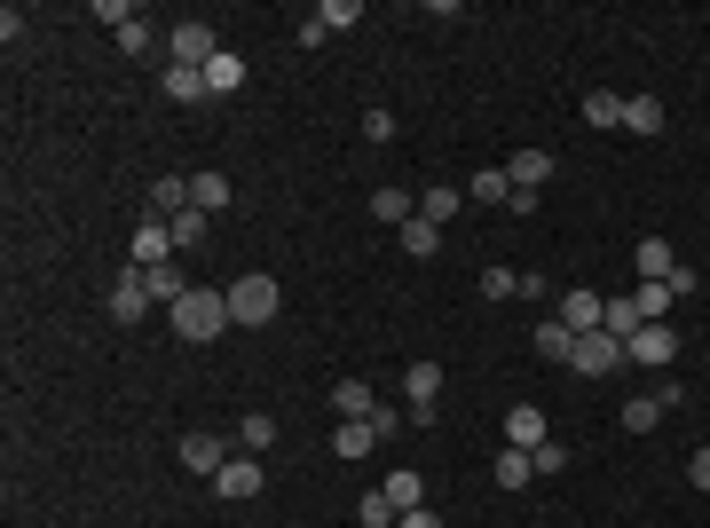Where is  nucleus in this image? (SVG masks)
<instances>
[{"label": "nucleus", "mask_w": 710, "mask_h": 528, "mask_svg": "<svg viewBox=\"0 0 710 528\" xmlns=\"http://www.w3.org/2000/svg\"><path fill=\"white\" fill-rule=\"evenodd\" d=\"M624 127L655 142V134H663V103H655V95H624Z\"/></svg>", "instance_id": "b1692460"}, {"label": "nucleus", "mask_w": 710, "mask_h": 528, "mask_svg": "<svg viewBox=\"0 0 710 528\" xmlns=\"http://www.w3.org/2000/svg\"><path fill=\"white\" fill-rule=\"evenodd\" d=\"M687 482H695V490H710V442H702V450L687 458Z\"/></svg>", "instance_id": "79ce46f5"}, {"label": "nucleus", "mask_w": 710, "mask_h": 528, "mask_svg": "<svg viewBox=\"0 0 710 528\" xmlns=\"http://www.w3.org/2000/svg\"><path fill=\"white\" fill-rule=\"evenodd\" d=\"M261 482H269V473H261V458H253V450H237V458H229V465L214 473V490H221L229 505H245V497H261Z\"/></svg>", "instance_id": "423d86ee"}, {"label": "nucleus", "mask_w": 710, "mask_h": 528, "mask_svg": "<svg viewBox=\"0 0 710 528\" xmlns=\"http://www.w3.org/2000/svg\"><path fill=\"white\" fill-rule=\"evenodd\" d=\"M679 403H687L679 387H655V395H632V403H624V426H632V435H655V426L671 418Z\"/></svg>", "instance_id": "6e6552de"}, {"label": "nucleus", "mask_w": 710, "mask_h": 528, "mask_svg": "<svg viewBox=\"0 0 710 528\" xmlns=\"http://www.w3.org/2000/svg\"><path fill=\"white\" fill-rule=\"evenodd\" d=\"M166 56L189 64V72H206V64L221 56V40H214V24H174V32H166Z\"/></svg>", "instance_id": "39448f33"}, {"label": "nucleus", "mask_w": 710, "mask_h": 528, "mask_svg": "<svg viewBox=\"0 0 710 528\" xmlns=\"http://www.w3.org/2000/svg\"><path fill=\"white\" fill-rule=\"evenodd\" d=\"M379 403H371V387L363 378H340V387H331V418H371Z\"/></svg>", "instance_id": "5701e85b"}, {"label": "nucleus", "mask_w": 710, "mask_h": 528, "mask_svg": "<svg viewBox=\"0 0 710 528\" xmlns=\"http://www.w3.org/2000/svg\"><path fill=\"white\" fill-rule=\"evenodd\" d=\"M166 95H174V103H198V95H206V72H189V64H166V79H159Z\"/></svg>", "instance_id": "cd10ccee"}, {"label": "nucleus", "mask_w": 710, "mask_h": 528, "mask_svg": "<svg viewBox=\"0 0 710 528\" xmlns=\"http://www.w3.org/2000/svg\"><path fill=\"white\" fill-rule=\"evenodd\" d=\"M521 293V268H482V300H513Z\"/></svg>", "instance_id": "e433bc0d"}, {"label": "nucleus", "mask_w": 710, "mask_h": 528, "mask_svg": "<svg viewBox=\"0 0 710 528\" xmlns=\"http://www.w3.org/2000/svg\"><path fill=\"white\" fill-rule=\"evenodd\" d=\"M269 442H276V418H269V410H253L245 426H237V450H253V458H261Z\"/></svg>", "instance_id": "473e14b6"}, {"label": "nucleus", "mask_w": 710, "mask_h": 528, "mask_svg": "<svg viewBox=\"0 0 710 528\" xmlns=\"http://www.w3.org/2000/svg\"><path fill=\"white\" fill-rule=\"evenodd\" d=\"M166 323H174V340L206 348V340H221V331H229V293H214V284H189V293L166 308Z\"/></svg>", "instance_id": "f257e3e1"}, {"label": "nucleus", "mask_w": 710, "mask_h": 528, "mask_svg": "<svg viewBox=\"0 0 710 528\" xmlns=\"http://www.w3.org/2000/svg\"><path fill=\"white\" fill-rule=\"evenodd\" d=\"M505 442L537 458V450L553 442V426H545V410H537V403H513V410H505Z\"/></svg>", "instance_id": "1a4fd4ad"}, {"label": "nucleus", "mask_w": 710, "mask_h": 528, "mask_svg": "<svg viewBox=\"0 0 710 528\" xmlns=\"http://www.w3.org/2000/svg\"><path fill=\"white\" fill-rule=\"evenodd\" d=\"M647 316H640V300L624 293V300H608V316H600V331H615V340H632V331H640Z\"/></svg>", "instance_id": "c85d7f7f"}, {"label": "nucleus", "mask_w": 710, "mask_h": 528, "mask_svg": "<svg viewBox=\"0 0 710 528\" xmlns=\"http://www.w3.org/2000/svg\"><path fill=\"white\" fill-rule=\"evenodd\" d=\"M568 458H577V450H568V442H560V435H553V442H545V450H537V473H560V465H568Z\"/></svg>", "instance_id": "ea45409f"}, {"label": "nucleus", "mask_w": 710, "mask_h": 528, "mask_svg": "<svg viewBox=\"0 0 710 528\" xmlns=\"http://www.w3.org/2000/svg\"><path fill=\"white\" fill-rule=\"evenodd\" d=\"M276 308H284L276 276H237V284H229V323H269Z\"/></svg>", "instance_id": "f03ea898"}, {"label": "nucleus", "mask_w": 710, "mask_h": 528, "mask_svg": "<svg viewBox=\"0 0 710 528\" xmlns=\"http://www.w3.org/2000/svg\"><path fill=\"white\" fill-rule=\"evenodd\" d=\"M418 213L435 221V229H443V221H458V189H426V198H418Z\"/></svg>", "instance_id": "72a5a7b5"}, {"label": "nucleus", "mask_w": 710, "mask_h": 528, "mask_svg": "<svg viewBox=\"0 0 710 528\" xmlns=\"http://www.w3.org/2000/svg\"><path fill=\"white\" fill-rule=\"evenodd\" d=\"M387 505H395V520L426 505V482H418V473H411V465H395V473H387Z\"/></svg>", "instance_id": "6ab92c4d"}, {"label": "nucleus", "mask_w": 710, "mask_h": 528, "mask_svg": "<svg viewBox=\"0 0 710 528\" xmlns=\"http://www.w3.org/2000/svg\"><path fill=\"white\" fill-rule=\"evenodd\" d=\"M142 284H151V300H166V308H174V300L189 293V276H182L174 261H166V268H142Z\"/></svg>", "instance_id": "c756f323"}, {"label": "nucleus", "mask_w": 710, "mask_h": 528, "mask_svg": "<svg viewBox=\"0 0 710 528\" xmlns=\"http://www.w3.org/2000/svg\"><path fill=\"white\" fill-rule=\"evenodd\" d=\"M166 229H174V253H189V245H198V237H206V213H198V206H189V213H174Z\"/></svg>", "instance_id": "f704fd0d"}, {"label": "nucleus", "mask_w": 710, "mask_h": 528, "mask_svg": "<svg viewBox=\"0 0 710 528\" xmlns=\"http://www.w3.org/2000/svg\"><path fill=\"white\" fill-rule=\"evenodd\" d=\"M151 206H159V213H189V182H182V174H159V182H151Z\"/></svg>", "instance_id": "7c9ffc66"}, {"label": "nucleus", "mask_w": 710, "mask_h": 528, "mask_svg": "<svg viewBox=\"0 0 710 528\" xmlns=\"http://www.w3.org/2000/svg\"><path fill=\"white\" fill-rule=\"evenodd\" d=\"M189 206H198V213H221V206H229V174H214V166L189 174Z\"/></svg>", "instance_id": "aec40b11"}, {"label": "nucleus", "mask_w": 710, "mask_h": 528, "mask_svg": "<svg viewBox=\"0 0 710 528\" xmlns=\"http://www.w3.org/2000/svg\"><path fill=\"white\" fill-rule=\"evenodd\" d=\"M600 316H608V300L592 293V284H577V293H560V323L577 331V340H585V331H600Z\"/></svg>", "instance_id": "9d476101"}, {"label": "nucleus", "mask_w": 710, "mask_h": 528, "mask_svg": "<svg viewBox=\"0 0 710 528\" xmlns=\"http://www.w3.org/2000/svg\"><path fill=\"white\" fill-rule=\"evenodd\" d=\"M624 363H647V371H671L679 363V331L671 323H640L624 340Z\"/></svg>", "instance_id": "7ed1b4c3"}, {"label": "nucleus", "mask_w": 710, "mask_h": 528, "mask_svg": "<svg viewBox=\"0 0 710 528\" xmlns=\"http://www.w3.org/2000/svg\"><path fill=\"white\" fill-rule=\"evenodd\" d=\"M363 142H395V111H363Z\"/></svg>", "instance_id": "58836bf2"}, {"label": "nucleus", "mask_w": 710, "mask_h": 528, "mask_svg": "<svg viewBox=\"0 0 710 528\" xmlns=\"http://www.w3.org/2000/svg\"><path fill=\"white\" fill-rule=\"evenodd\" d=\"M671 268H679V253L663 245V237H640V284H663Z\"/></svg>", "instance_id": "4be33fe9"}, {"label": "nucleus", "mask_w": 710, "mask_h": 528, "mask_svg": "<svg viewBox=\"0 0 710 528\" xmlns=\"http://www.w3.org/2000/svg\"><path fill=\"white\" fill-rule=\"evenodd\" d=\"M585 127H624V95H615V87H585Z\"/></svg>", "instance_id": "2eb2a0df"}, {"label": "nucleus", "mask_w": 710, "mask_h": 528, "mask_svg": "<svg viewBox=\"0 0 710 528\" xmlns=\"http://www.w3.org/2000/svg\"><path fill=\"white\" fill-rule=\"evenodd\" d=\"M356 520H363V528H395V505H387V490H371V497L356 505Z\"/></svg>", "instance_id": "4c0bfd02"}, {"label": "nucleus", "mask_w": 710, "mask_h": 528, "mask_svg": "<svg viewBox=\"0 0 710 528\" xmlns=\"http://www.w3.org/2000/svg\"><path fill=\"white\" fill-rule=\"evenodd\" d=\"M229 458H237V450H229L221 435H182V465H189V473H206V482H214Z\"/></svg>", "instance_id": "9b49d317"}, {"label": "nucleus", "mask_w": 710, "mask_h": 528, "mask_svg": "<svg viewBox=\"0 0 710 528\" xmlns=\"http://www.w3.org/2000/svg\"><path fill=\"white\" fill-rule=\"evenodd\" d=\"M473 198H482V206H513V174H505V166L473 174Z\"/></svg>", "instance_id": "2f4dec72"}, {"label": "nucleus", "mask_w": 710, "mask_h": 528, "mask_svg": "<svg viewBox=\"0 0 710 528\" xmlns=\"http://www.w3.org/2000/svg\"><path fill=\"white\" fill-rule=\"evenodd\" d=\"M395 528H443V513H435V505H418V513H403Z\"/></svg>", "instance_id": "37998d69"}, {"label": "nucleus", "mask_w": 710, "mask_h": 528, "mask_svg": "<svg viewBox=\"0 0 710 528\" xmlns=\"http://www.w3.org/2000/svg\"><path fill=\"white\" fill-rule=\"evenodd\" d=\"M316 24H324V40L331 32H348V24H363V0H324V9H308Z\"/></svg>", "instance_id": "bb28decb"}, {"label": "nucleus", "mask_w": 710, "mask_h": 528, "mask_svg": "<svg viewBox=\"0 0 710 528\" xmlns=\"http://www.w3.org/2000/svg\"><path fill=\"white\" fill-rule=\"evenodd\" d=\"M103 308H111V323H142L159 300H151V284H142V268H127V276L111 284V300H103Z\"/></svg>", "instance_id": "0eeeda50"}, {"label": "nucleus", "mask_w": 710, "mask_h": 528, "mask_svg": "<svg viewBox=\"0 0 710 528\" xmlns=\"http://www.w3.org/2000/svg\"><path fill=\"white\" fill-rule=\"evenodd\" d=\"M371 213L387 221V229H403V221H418V198H411V189H395V182H387V189H371Z\"/></svg>", "instance_id": "dca6fc26"}, {"label": "nucleus", "mask_w": 710, "mask_h": 528, "mask_svg": "<svg viewBox=\"0 0 710 528\" xmlns=\"http://www.w3.org/2000/svg\"><path fill=\"white\" fill-rule=\"evenodd\" d=\"M119 47H127V56H151V24H142V16H134V24L119 32Z\"/></svg>", "instance_id": "a19ab883"}, {"label": "nucleus", "mask_w": 710, "mask_h": 528, "mask_svg": "<svg viewBox=\"0 0 710 528\" xmlns=\"http://www.w3.org/2000/svg\"><path fill=\"white\" fill-rule=\"evenodd\" d=\"M395 237H403V253H411V261H435V245H443V229L426 221V213H418V221H403Z\"/></svg>", "instance_id": "393cba45"}, {"label": "nucleus", "mask_w": 710, "mask_h": 528, "mask_svg": "<svg viewBox=\"0 0 710 528\" xmlns=\"http://www.w3.org/2000/svg\"><path fill=\"white\" fill-rule=\"evenodd\" d=\"M529 340H537V355H545V363H568V355H577V331H568L560 316H553V323H537Z\"/></svg>", "instance_id": "412c9836"}, {"label": "nucleus", "mask_w": 710, "mask_h": 528, "mask_svg": "<svg viewBox=\"0 0 710 528\" xmlns=\"http://www.w3.org/2000/svg\"><path fill=\"white\" fill-rule=\"evenodd\" d=\"M245 87V56H237V47H221V56L206 64V95H237Z\"/></svg>", "instance_id": "f3484780"}, {"label": "nucleus", "mask_w": 710, "mask_h": 528, "mask_svg": "<svg viewBox=\"0 0 710 528\" xmlns=\"http://www.w3.org/2000/svg\"><path fill=\"white\" fill-rule=\"evenodd\" d=\"M632 300H640V316H647V323H663V316H671V284H640Z\"/></svg>", "instance_id": "c9c22d12"}, {"label": "nucleus", "mask_w": 710, "mask_h": 528, "mask_svg": "<svg viewBox=\"0 0 710 528\" xmlns=\"http://www.w3.org/2000/svg\"><path fill=\"white\" fill-rule=\"evenodd\" d=\"M371 418H340V435H331V450H340V458H371Z\"/></svg>", "instance_id": "a878e982"}, {"label": "nucleus", "mask_w": 710, "mask_h": 528, "mask_svg": "<svg viewBox=\"0 0 710 528\" xmlns=\"http://www.w3.org/2000/svg\"><path fill=\"white\" fill-rule=\"evenodd\" d=\"M490 473H498V490H529V482H537V458H529V450H513V442H505V450L490 458Z\"/></svg>", "instance_id": "4468645a"}, {"label": "nucleus", "mask_w": 710, "mask_h": 528, "mask_svg": "<svg viewBox=\"0 0 710 528\" xmlns=\"http://www.w3.org/2000/svg\"><path fill=\"white\" fill-rule=\"evenodd\" d=\"M174 261V229L166 221H142L134 229V268H166Z\"/></svg>", "instance_id": "ddd939ff"}, {"label": "nucleus", "mask_w": 710, "mask_h": 528, "mask_svg": "<svg viewBox=\"0 0 710 528\" xmlns=\"http://www.w3.org/2000/svg\"><path fill=\"white\" fill-rule=\"evenodd\" d=\"M505 174H513V189H545L553 182V151H513Z\"/></svg>", "instance_id": "a211bd4d"}, {"label": "nucleus", "mask_w": 710, "mask_h": 528, "mask_svg": "<svg viewBox=\"0 0 710 528\" xmlns=\"http://www.w3.org/2000/svg\"><path fill=\"white\" fill-rule=\"evenodd\" d=\"M403 395H411V418H435V395H443V363H411V371H403Z\"/></svg>", "instance_id": "f8f14e48"}, {"label": "nucleus", "mask_w": 710, "mask_h": 528, "mask_svg": "<svg viewBox=\"0 0 710 528\" xmlns=\"http://www.w3.org/2000/svg\"><path fill=\"white\" fill-rule=\"evenodd\" d=\"M568 371H577V378H608V371H624V340H615V331H585L577 355H568Z\"/></svg>", "instance_id": "20e7f679"}]
</instances>
